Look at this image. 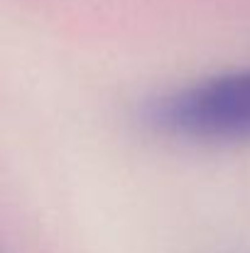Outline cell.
<instances>
[{
	"label": "cell",
	"mask_w": 250,
	"mask_h": 253,
	"mask_svg": "<svg viewBox=\"0 0 250 253\" xmlns=\"http://www.w3.org/2000/svg\"><path fill=\"white\" fill-rule=\"evenodd\" d=\"M147 121L191 140H250V69L209 77L160 96L147 106Z\"/></svg>",
	"instance_id": "6da1fadb"
}]
</instances>
